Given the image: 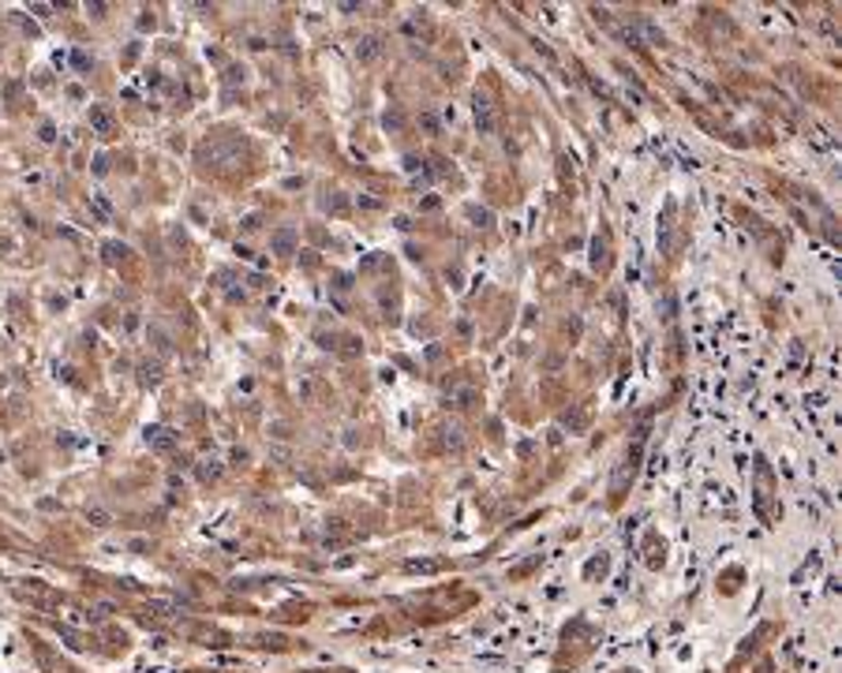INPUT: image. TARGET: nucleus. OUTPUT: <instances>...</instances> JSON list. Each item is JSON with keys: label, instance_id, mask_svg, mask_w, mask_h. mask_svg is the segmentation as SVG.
Here are the masks:
<instances>
[{"label": "nucleus", "instance_id": "1", "mask_svg": "<svg viewBox=\"0 0 842 673\" xmlns=\"http://www.w3.org/2000/svg\"><path fill=\"white\" fill-rule=\"evenodd\" d=\"M596 625L588 622V617H573V622L562 628V640H558V666H580V662L588 659V654L596 651Z\"/></svg>", "mask_w": 842, "mask_h": 673}, {"label": "nucleus", "instance_id": "2", "mask_svg": "<svg viewBox=\"0 0 842 673\" xmlns=\"http://www.w3.org/2000/svg\"><path fill=\"white\" fill-rule=\"evenodd\" d=\"M644 561H648L651 569H662V565H667V546H662V538L656 543V535H648V546H644Z\"/></svg>", "mask_w": 842, "mask_h": 673}, {"label": "nucleus", "instance_id": "3", "mask_svg": "<svg viewBox=\"0 0 842 673\" xmlns=\"http://www.w3.org/2000/svg\"><path fill=\"white\" fill-rule=\"evenodd\" d=\"M274 244H277V251H289L292 247V232H277Z\"/></svg>", "mask_w": 842, "mask_h": 673}, {"label": "nucleus", "instance_id": "4", "mask_svg": "<svg viewBox=\"0 0 842 673\" xmlns=\"http://www.w3.org/2000/svg\"><path fill=\"white\" fill-rule=\"evenodd\" d=\"M154 445H158V449H169V445H173V438H169V430H154Z\"/></svg>", "mask_w": 842, "mask_h": 673}, {"label": "nucleus", "instance_id": "5", "mask_svg": "<svg viewBox=\"0 0 842 673\" xmlns=\"http://www.w3.org/2000/svg\"><path fill=\"white\" fill-rule=\"evenodd\" d=\"M94 124H97V131H109V116H105V113L94 109Z\"/></svg>", "mask_w": 842, "mask_h": 673}, {"label": "nucleus", "instance_id": "6", "mask_svg": "<svg viewBox=\"0 0 842 673\" xmlns=\"http://www.w3.org/2000/svg\"><path fill=\"white\" fill-rule=\"evenodd\" d=\"M618 673H641V670H618Z\"/></svg>", "mask_w": 842, "mask_h": 673}]
</instances>
